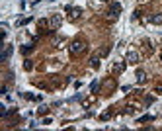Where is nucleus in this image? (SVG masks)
<instances>
[{
	"label": "nucleus",
	"instance_id": "f257e3e1",
	"mask_svg": "<svg viewBox=\"0 0 162 131\" xmlns=\"http://www.w3.org/2000/svg\"><path fill=\"white\" fill-rule=\"evenodd\" d=\"M84 41H78V39H76V41H72L70 43V53H72V55H78V53H82L84 51Z\"/></svg>",
	"mask_w": 162,
	"mask_h": 131
},
{
	"label": "nucleus",
	"instance_id": "f03ea898",
	"mask_svg": "<svg viewBox=\"0 0 162 131\" xmlns=\"http://www.w3.org/2000/svg\"><path fill=\"white\" fill-rule=\"evenodd\" d=\"M61 23H63V16H61V14H55L51 20H49V26H51V29H59Z\"/></svg>",
	"mask_w": 162,
	"mask_h": 131
},
{
	"label": "nucleus",
	"instance_id": "7ed1b4c3",
	"mask_svg": "<svg viewBox=\"0 0 162 131\" xmlns=\"http://www.w3.org/2000/svg\"><path fill=\"white\" fill-rule=\"evenodd\" d=\"M119 14H121V4H117V2H115V4H111V8H109V12H107V16L115 20Z\"/></svg>",
	"mask_w": 162,
	"mask_h": 131
},
{
	"label": "nucleus",
	"instance_id": "20e7f679",
	"mask_svg": "<svg viewBox=\"0 0 162 131\" xmlns=\"http://www.w3.org/2000/svg\"><path fill=\"white\" fill-rule=\"evenodd\" d=\"M125 59H127V63H131V65H137V63H139V53L137 51H127Z\"/></svg>",
	"mask_w": 162,
	"mask_h": 131
},
{
	"label": "nucleus",
	"instance_id": "39448f33",
	"mask_svg": "<svg viewBox=\"0 0 162 131\" xmlns=\"http://www.w3.org/2000/svg\"><path fill=\"white\" fill-rule=\"evenodd\" d=\"M12 51H14V47H12V45H6V49L2 51V55H0V61H8L10 55H12Z\"/></svg>",
	"mask_w": 162,
	"mask_h": 131
},
{
	"label": "nucleus",
	"instance_id": "423d86ee",
	"mask_svg": "<svg viewBox=\"0 0 162 131\" xmlns=\"http://www.w3.org/2000/svg\"><path fill=\"white\" fill-rule=\"evenodd\" d=\"M66 10L70 12V20H72V22H74V20H78L80 14H82V10H80V8H66Z\"/></svg>",
	"mask_w": 162,
	"mask_h": 131
},
{
	"label": "nucleus",
	"instance_id": "0eeeda50",
	"mask_svg": "<svg viewBox=\"0 0 162 131\" xmlns=\"http://www.w3.org/2000/svg\"><path fill=\"white\" fill-rule=\"evenodd\" d=\"M144 80H147V72H144V70H137V82L143 84Z\"/></svg>",
	"mask_w": 162,
	"mask_h": 131
},
{
	"label": "nucleus",
	"instance_id": "6e6552de",
	"mask_svg": "<svg viewBox=\"0 0 162 131\" xmlns=\"http://www.w3.org/2000/svg\"><path fill=\"white\" fill-rule=\"evenodd\" d=\"M150 22L156 23V26H160V23H162V14H153V16H150Z\"/></svg>",
	"mask_w": 162,
	"mask_h": 131
},
{
	"label": "nucleus",
	"instance_id": "1a4fd4ad",
	"mask_svg": "<svg viewBox=\"0 0 162 131\" xmlns=\"http://www.w3.org/2000/svg\"><path fill=\"white\" fill-rule=\"evenodd\" d=\"M90 65H92L94 69H98V67H100V55H94L92 59H90Z\"/></svg>",
	"mask_w": 162,
	"mask_h": 131
},
{
	"label": "nucleus",
	"instance_id": "9d476101",
	"mask_svg": "<svg viewBox=\"0 0 162 131\" xmlns=\"http://www.w3.org/2000/svg\"><path fill=\"white\" fill-rule=\"evenodd\" d=\"M123 69H125V63H123V61H119V63H115V65H113V70H115V72H121Z\"/></svg>",
	"mask_w": 162,
	"mask_h": 131
},
{
	"label": "nucleus",
	"instance_id": "9b49d317",
	"mask_svg": "<svg viewBox=\"0 0 162 131\" xmlns=\"http://www.w3.org/2000/svg\"><path fill=\"white\" fill-rule=\"evenodd\" d=\"M153 119H154L153 116H143V117L139 119V123H144V121H153Z\"/></svg>",
	"mask_w": 162,
	"mask_h": 131
},
{
	"label": "nucleus",
	"instance_id": "f8f14e48",
	"mask_svg": "<svg viewBox=\"0 0 162 131\" xmlns=\"http://www.w3.org/2000/svg\"><path fill=\"white\" fill-rule=\"evenodd\" d=\"M31 67H33V63H31V61H26V63H23V69H26V70H29Z\"/></svg>",
	"mask_w": 162,
	"mask_h": 131
},
{
	"label": "nucleus",
	"instance_id": "ddd939ff",
	"mask_svg": "<svg viewBox=\"0 0 162 131\" xmlns=\"http://www.w3.org/2000/svg\"><path fill=\"white\" fill-rule=\"evenodd\" d=\"M154 92H156V94H158V96H162V86H158V88H156V90H154Z\"/></svg>",
	"mask_w": 162,
	"mask_h": 131
},
{
	"label": "nucleus",
	"instance_id": "4468645a",
	"mask_svg": "<svg viewBox=\"0 0 162 131\" xmlns=\"http://www.w3.org/2000/svg\"><path fill=\"white\" fill-rule=\"evenodd\" d=\"M160 61H162V53H160Z\"/></svg>",
	"mask_w": 162,
	"mask_h": 131
}]
</instances>
